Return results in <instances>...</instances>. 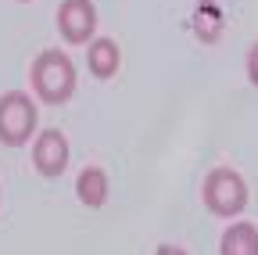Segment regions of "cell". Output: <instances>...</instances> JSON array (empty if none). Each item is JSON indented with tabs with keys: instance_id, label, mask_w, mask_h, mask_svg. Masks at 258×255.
I'll list each match as a JSON object with an SVG mask.
<instances>
[{
	"instance_id": "cell-3",
	"label": "cell",
	"mask_w": 258,
	"mask_h": 255,
	"mask_svg": "<svg viewBox=\"0 0 258 255\" xmlns=\"http://www.w3.org/2000/svg\"><path fill=\"white\" fill-rule=\"evenodd\" d=\"M32 126H36V105L18 90L4 93V97H0V140L22 144L32 133Z\"/></svg>"
},
{
	"instance_id": "cell-1",
	"label": "cell",
	"mask_w": 258,
	"mask_h": 255,
	"mask_svg": "<svg viewBox=\"0 0 258 255\" xmlns=\"http://www.w3.org/2000/svg\"><path fill=\"white\" fill-rule=\"evenodd\" d=\"M32 86L40 90V97L50 105H61L72 97L76 90V65L64 50H40V58L32 61Z\"/></svg>"
},
{
	"instance_id": "cell-9",
	"label": "cell",
	"mask_w": 258,
	"mask_h": 255,
	"mask_svg": "<svg viewBox=\"0 0 258 255\" xmlns=\"http://www.w3.org/2000/svg\"><path fill=\"white\" fill-rule=\"evenodd\" d=\"M247 76H251V83H258V43H251V50H247Z\"/></svg>"
},
{
	"instance_id": "cell-7",
	"label": "cell",
	"mask_w": 258,
	"mask_h": 255,
	"mask_svg": "<svg viewBox=\"0 0 258 255\" xmlns=\"http://www.w3.org/2000/svg\"><path fill=\"white\" fill-rule=\"evenodd\" d=\"M219 251L222 255H258V230L251 223H233V227L222 234Z\"/></svg>"
},
{
	"instance_id": "cell-4",
	"label": "cell",
	"mask_w": 258,
	"mask_h": 255,
	"mask_svg": "<svg viewBox=\"0 0 258 255\" xmlns=\"http://www.w3.org/2000/svg\"><path fill=\"white\" fill-rule=\"evenodd\" d=\"M57 25H61V33L69 43H83V40H90L93 25H97V11H93L90 0H61Z\"/></svg>"
},
{
	"instance_id": "cell-2",
	"label": "cell",
	"mask_w": 258,
	"mask_h": 255,
	"mask_svg": "<svg viewBox=\"0 0 258 255\" xmlns=\"http://www.w3.org/2000/svg\"><path fill=\"white\" fill-rule=\"evenodd\" d=\"M205 201L215 216H237L247 205V183L233 169H212L205 180Z\"/></svg>"
},
{
	"instance_id": "cell-5",
	"label": "cell",
	"mask_w": 258,
	"mask_h": 255,
	"mask_svg": "<svg viewBox=\"0 0 258 255\" xmlns=\"http://www.w3.org/2000/svg\"><path fill=\"white\" fill-rule=\"evenodd\" d=\"M32 162L43 176H57L64 166H69V140H64L61 130H43L32 144Z\"/></svg>"
},
{
	"instance_id": "cell-10",
	"label": "cell",
	"mask_w": 258,
	"mask_h": 255,
	"mask_svg": "<svg viewBox=\"0 0 258 255\" xmlns=\"http://www.w3.org/2000/svg\"><path fill=\"white\" fill-rule=\"evenodd\" d=\"M154 255H186V251H183L179 244H161V248H158Z\"/></svg>"
},
{
	"instance_id": "cell-8",
	"label": "cell",
	"mask_w": 258,
	"mask_h": 255,
	"mask_svg": "<svg viewBox=\"0 0 258 255\" xmlns=\"http://www.w3.org/2000/svg\"><path fill=\"white\" fill-rule=\"evenodd\" d=\"M86 61H90V72L93 76H115V69H118V43L108 40V36L93 40Z\"/></svg>"
},
{
	"instance_id": "cell-6",
	"label": "cell",
	"mask_w": 258,
	"mask_h": 255,
	"mask_svg": "<svg viewBox=\"0 0 258 255\" xmlns=\"http://www.w3.org/2000/svg\"><path fill=\"white\" fill-rule=\"evenodd\" d=\"M76 194H79L83 205H90V209L104 205V198H108V176H104V169L86 166V169L79 173V180H76Z\"/></svg>"
}]
</instances>
